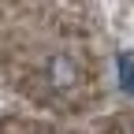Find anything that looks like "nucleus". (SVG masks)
<instances>
[{
	"label": "nucleus",
	"instance_id": "f257e3e1",
	"mask_svg": "<svg viewBox=\"0 0 134 134\" xmlns=\"http://www.w3.org/2000/svg\"><path fill=\"white\" fill-rule=\"evenodd\" d=\"M45 82H48V90H71L75 82H78V67L71 56H52L45 63Z\"/></svg>",
	"mask_w": 134,
	"mask_h": 134
},
{
	"label": "nucleus",
	"instance_id": "f03ea898",
	"mask_svg": "<svg viewBox=\"0 0 134 134\" xmlns=\"http://www.w3.org/2000/svg\"><path fill=\"white\" fill-rule=\"evenodd\" d=\"M115 67H119V86L127 93H134V56L119 52V60H115Z\"/></svg>",
	"mask_w": 134,
	"mask_h": 134
}]
</instances>
